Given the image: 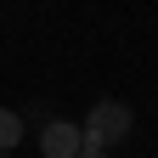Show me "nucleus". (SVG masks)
Here are the masks:
<instances>
[{"mask_svg": "<svg viewBox=\"0 0 158 158\" xmlns=\"http://www.w3.org/2000/svg\"><path fill=\"white\" fill-rule=\"evenodd\" d=\"M79 158H107V147H85V152H79Z\"/></svg>", "mask_w": 158, "mask_h": 158, "instance_id": "20e7f679", "label": "nucleus"}, {"mask_svg": "<svg viewBox=\"0 0 158 158\" xmlns=\"http://www.w3.org/2000/svg\"><path fill=\"white\" fill-rule=\"evenodd\" d=\"M85 152V130L68 124V118H51L40 130V158H79Z\"/></svg>", "mask_w": 158, "mask_h": 158, "instance_id": "f03ea898", "label": "nucleus"}, {"mask_svg": "<svg viewBox=\"0 0 158 158\" xmlns=\"http://www.w3.org/2000/svg\"><path fill=\"white\" fill-rule=\"evenodd\" d=\"M130 124H135V113L118 102V96H102V102H96L90 113H85V147H113V141H124L130 135Z\"/></svg>", "mask_w": 158, "mask_h": 158, "instance_id": "f257e3e1", "label": "nucleus"}, {"mask_svg": "<svg viewBox=\"0 0 158 158\" xmlns=\"http://www.w3.org/2000/svg\"><path fill=\"white\" fill-rule=\"evenodd\" d=\"M17 141H23V113H11V107H0V152H11Z\"/></svg>", "mask_w": 158, "mask_h": 158, "instance_id": "7ed1b4c3", "label": "nucleus"}, {"mask_svg": "<svg viewBox=\"0 0 158 158\" xmlns=\"http://www.w3.org/2000/svg\"><path fill=\"white\" fill-rule=\"evenodd\" d=\"M0 158H6V152H0Z\"/></svg>", "mask_w": 158, "mask_h": 158, "instance_id": "39448f33", "label": "nucleus"}]
</instances>
